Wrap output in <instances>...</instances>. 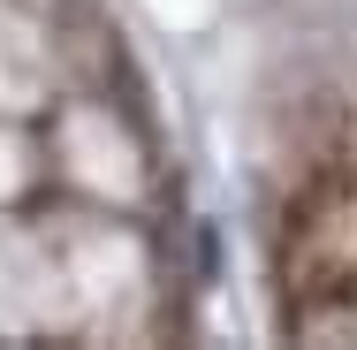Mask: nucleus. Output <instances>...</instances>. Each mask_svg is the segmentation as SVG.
I'll list each match as a JSON object with an SVG mask.
<instances>
[{
	"mask_svg": "<svg viewBox=\"0 0 357 350\" xmlns=\"http://www.w3.org/2000/svg\"><path fill=\"white\" fill-rule=\"evenodd\" d=\"M274 289L289 343H357V168H319L289 198Z\"/></svg>",
	"mask_w": 357,
	"mask_h": 350,
	"instance_id": "obj_1",
	"label": "nucleus"
}]
</instances>
